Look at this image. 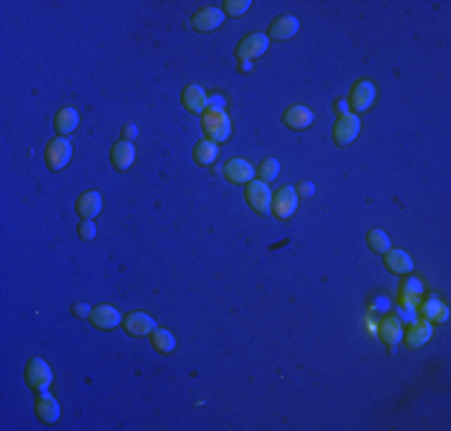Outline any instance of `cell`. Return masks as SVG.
<instances>
[{"mask_svg":"<svg viewBox=\"0 0 451 431\" xmlns=\"http://www.w3.org/2000/svg\"><path fill=\"white\" fill-rule=\"evenodd\" d=\"M202 127L212 142H226L230 137V120L223 110H207L202 120Z\"/></svg>","mask_w":451,"mask_h":431,"instance_id":"1","label":"cell"},{"mask_svg":"<svg viewBox=\"0 0 451 431\" xmlns=\"http://www.w3.org/2000/svg\"><path fill=\"white\" fill-rule=\"evenodd\" d=\"M272 189H269L267 182H262V180H252V182L248 185V189H245V199H248V204L252 207V211L257 213H269L272 211Z\"/></svg>","mask_w":451,"mask_h":431,"instance_id":"2","label":"cell"},{"mask_svg":"<svg viewBox=\"0 0 451 431\" xmlns=\"http://www.w3.org/2000/svg\"><path fill=\"white\" fill-rule=\"evenodd\" d=\"M360 134V118L355 113H343L339 115L337 125H334V142L339 147H348L355 137Z\"/></svg>","mask_w":451,"mask_h":431,"instance_id":"3","label":"cell"},{"mask_svg":"<svg viewBox=\"0 0 451 431\" xmlns=\"http://www.w3.org/2000/svg\"><path fill=\"white\" fill-rule=\"evenodd\" d=\"M27 383L34 390H48L53 383V372L41 357H32L27 364Z\"/></svg>","mask_w":451,"mask_h":431,"instance_id":"4","label":"cell"},{"mask_svg":"<svg viewBox=\"0 0 451 431\" xmlns=\"http://www.w3.org/2000/svg\"><path fill=\"white\" fill-rule=\"evenodd\" d=\"M295 209H298V192H295V187H290V185H285V187H281L272 197V211L277 218H281V220L290 218V216L295 213Z\"/></svg>","mask_w":451,"mask_h":431,"instance_id":"5","label":"cell"},{"mask_svg":"<svg viewBox=\"0 0 451 431\" xmlns=\"http://www.w3.org/2000/svg\"><path fill=\"white\" fill-rule=\"evenodd\" d=\"M70 158H72V144H70V139L58 137L46 147V165L51 170H63L70 163Z\"/></svg>","mask_w":451,"mask_h":431,"instance_id":"6","label":"cell"},{"mask_svg":"<svg viewBox=\"0 0 451 431\" xmlns=\"http://www.w3.org/2000/svg\"><path fill=\"white\" fill-rule=\"evenodd\" d=\"M269 51V36H264V34H248V36L243 39V41L238 43V48H235V53H238V58L243 60H252V58H259V55H264Z\"/></svg>","mask_w":451,"mask_h":431,"instance_id":"7","label":"cell"},{"mask_svg":"<svg viewBox=\"0 0 451 431\" xmlns=\"http://www.w3.org/2000/svg\"><path fill=\"white\" fill-rule=\"evenodd\" d=\"M374 94H377V89H374V84L370 82V79H360V82H355L353 89H350V108H353L355 113L368 110L374 101Z\"/></svg>","mask_w":451,"mask_h":431,"instance_id":"8","label":"cell"},{"mask_svg":"<svg viewBox=\"0 0 451 431\" xmlns=\"http://www.w3.org/2000/svg\"><path fill=\"white\" fill-rule=\"evenodd\" d=\"M190 24H192V29H197V32H214V29H219L223 24V10L204 8L192 14Z\"/></svg>","mask_w":451,"mask_h":431,"instance_id":"9","label":"cell"},{"mask_svg":"<svg viewBox=\"0 0 451 431\" xmlns=\"http://www.w3.org/2000/svg\"><path fill=\"white\" fill-rule=\"evenodd\" d=\"M223 173H226V180L233 185H250L254 180V168L248 161H243V158H230V161L226 163Z\"/></svg>","mask_w":451,"mask_h":431,"instance_id":"10","label":"cell"},{"mask_svg":"<svg viewBox=\"0 0 451 431\" xmlns=\"http://www.w3.org/2000/svg\"><path fill=\"white\" fill-rule=\"evenodd\" d=\"M34 412H37V417L41 419V422L53 424V422H58V419H60V405L51 393L41 390V395H39L37 403H34Z\"/></svg>","mask_w":451,"mask_h":431,"instance_id":"11","label":"cell"},{"mask_svg":"<svg viewBox=\"0 0 451 431\" xmlns=\"http://www.w3.org/2000/svg\"><path fill=\"white\" fill-rule=\"evenodd\" d=\"M125 330H128L130 335H134V338H142V335H152V330L157 328V324H154V319L149 317V314L144 312H132L125 317Z\"/></svg>","mask_w":451,"mask_h":431,"instance_id":"12","label":"cell"},{"mask_svg":"<svg viewBox=\"0 0 451 431\" xmlns=\"http://www.w3.org/2000/svg\"><path fill=\"white\" fill-rule=\"evenodd\" d=\"M89 322L97 326V328H101V330H111L120 322H123V319H120L118 309L111 307V304H99V307H94L92 314H89Z\"/></svg>","mask_w":451,"mask_h":431,"instance_id":"13","label":"cell"},{"mask_svg":"<svg viewBox=\"0 0 451 431\" xmlns=\"http://www.w3.org/2000/svg\"><path fill=\"white\" fill-rule=\"evenodd\" d=\"M298 29H300L298 17H293V14H283V17H277L272 22V27H269V39H274V41H285V39L295 36Z\"/></svg>","mask_w":451,"mask_h":431,"instance_id":"14","label":"cell"},{"mask_svg":"<svg viewBox=\"0 0 451 431\" xmlns=\"http://www.w3.org/2000/svg\"><path fill=\"white\" fill-rule=\"evenodd\" d=\"M403 338L408 348H420V345H425L432 338V326H430V322H425V319H418V322L408 326V330H403Z\"/></svg>","mask_w":451,"mask_h":431,"instance_id":"15","label":"cell"},{"mask_svg":"<svg viewBox=\"0 0 451 431\" xmlns=\"http://www.w3.org/2000/svg\"><path fill=\"white\" fill-rule=\"evenodd\" d=\"M384 266L396 275H405L413 271V259L403 249H389V252H384Z\"/></svg>","mask_w":451,"mask_h":431,"instance_id":"16","label":"cell"},{"mask_svg":"<svg viewBox=\"0 0 451 431\" xmlns=\"http://www.w3.org/2000/svg\"><path fill=\"white\" fill-rule=\"evenodd\" d=\"M207 94H204L202 87H197V84H190V87L183 89V106L190 110V113L199 115L207 110Z\"/></svg>","mask_w":451,"mask_h":431,"instance_id":"17","label":"cell"},{"mask_svg":"<svg viewBox=\"0 0 451 431\" xmlns=\"http://www.w3.org/2000/svg\"><path fill=\"white\" fill-rule=\"evenodd\" d=\"M283 123L288 125L290 129H308L310 125L314 123V115H312V110L305 106H290L283 113Z\"/></svg>","mask_w":451,"mask_h":431,"instance_id":"18","label":"cell"},{"mask_svg":"<svg viewBox=\"0 0 451 431\" xmlns=\"http://www.w3.org/2000/svg\"><path fill=\"white\" fill-rule=\"evenodd\" d=\"M379 338L384 340L387 348H396V345L403 340V326L396 317H387L382 324H379Z\"/></svg>","mask_w":451,"mask_h":431,"instance_id":"19","label":"cell"},{"mask_svg":"<svg viewBox=\"0 0 451 431\" xmlns=\"http://www.w3.org/2000/svg\"><path fill=\"white\" fill-rule=\"evenodd\" d=\"M101 207H103V202L99 192H84L82 197L77 199V213L82 216V220H94V216H99Z\"/></svg>","mask_w":451,"mask_h":431,"instance_id":"20","label":"cell"},{"mask_svg":"<svg viewBox=\"0 0 451 431\" xmlns=\"http://www.w3.org/2000/svg\"><path fill=\"white\" fill-rule=\"evenodd\" d=\"M111 161L113 165L118 170H128V168H132V163H134V147H132V142H118L113 147V151H111Z\"/></svg>","mask_w":451,"mask_h":431,"instance_id":"21","label":"cell"},{"mask_svg":"<svg viewBox=\"0 0 451 431\" xmlns=\"http://www.w3.org/2000/svg\"><path fill=\"white\" fill-rule=\"evenodd\" d=\"M420 314H423V319H425V322H430V324H444L449 319L447 304H442L439 299H434V297L420 304Z\"/></svg>","mask_w":451,"mask_h":431,"instance_id":"22","label":"cell"},{"mask_svg":"<svg viewBox=\"0 0 451 431\" xmlns=\"http://www.w3.org/2000/svg\"><path fill=\"white\" fill-rule=\"evenodd\" d=\"M56 129L60 134H72L74 129H77V125H79V115H77V110L74 108H63V110H58V115H56Z\"/></svg>","mask_w":451,"mask_h":431,"instance_id":"23","label":"cell"},{"mask_svg":"<svg viewBox=\"0 0 451 431\" xmlns=\"http://www.w3.org/2000/svg\"><path fill=\"white\" fill-rule=\"evenodd\" d=\"M149 340H152L154 350H159L161 355H170L175 350V338L168 328H154L152 335H149Z\"/></svg>","mask_w":451,"mask_h":431,"instance_id":"24","label":"cell"},{"mask_svg":"<svg viewBox=\"0 0 451 431\" xmlns=\"http://www.w3.org/2000/svg\"><path fill=\"white\" fill-rule=\"evenodd\" d=\"M219 156V149H217V142H212V139H202V142L194 147V161L199 165H212L217 161Z\"/></svg>","mask_w":451,"mask_h":431,"instance_id":"25","label":"cell"},{"mask_svg":"<svg viewBox=\"0 0 451 431\" xmlns=\"http://www.w3.org/2000/svg\"><path fill=\"white\" fill-rule=\"evenodd\" d=\"M368 240H370V247H372V252H377V254H384V252H389V249H392V240H389V235L384 233V230H379V228L370 230Z\"/></svg>","mask_w":451,"mask_h":431,"instance_id":"26","label":"cell"},{"mask_svg":"<svg viewBox=\"0 0 451 431\" xmlns=\"http://www.w3.org/2000/svg\"><path fill=\"white\" fill-rule=\"evenodd\" d=\"M279 170H281V163L277 161V158H264L262 165L257 168V175H259V180L262 182H272V180H277L279 178Z\"/></svg>","mask_w":451,"mask_h":431,"instance_id":"27","label":"cell"},{"mask_svg":"<svg viewBox=\"0 0 451 431\" xmlns=\"http://www.w3.org/2000/svg\"><path fill=\"white\" fill-rule=\"evenodd\" d=\"M250 0H226L223 3V14H228V17H240V14H245L250 10Z\"/></svg>","mask_w":451,"mask_h":431,"instance_id":"28","label":"cell"},{"mask_svg":"<svg viewBox=\"0 0 451 431\" xmlns=\"http://www.w3.org/2000/svg\"><path fill=\"white\" fill-rule=\"evenodd\" d=\"M420 293H423V283H420V280H415V278H405V283H403L405 299H408V302H418Z\"/></svg>","mask_w":451,"mask_h":431,"instance_id":"29","label":"cell"},{"mask_svg":"<svg viewBox=\"0 0 451 431\" xmlns=\"http://www.w3.org/2000/svg\"><path fill=\"white\" fill-rule=\"evenodd\" d=\"M79 238L82 240L97 238V225H94V220H82V225H79Z\"/></svg>","mask_w":451,"mask_h":431,"instance_id":"30","label":"cell"},{"mask_svg":"<svg viewBox=\"0 0 451 431\" xmlns=\"http://www.w3.org/2000/svg\"><path fill=\"white\" fill-rule=\"evenodd\" d=\"M72 312H74V317H79V319H84V317H89V314H92V307H89V304H74L72 307Z\"/></svg>","mask_w":451,"mask_h":431,"instance_id":"31","label":"cell"},{"mask_svg":"<svg viewBox=\"0 0 451 431\" xmlns=\"http://www.w3.org/2000/svg\"><path fill=\"white\" fill-rule=\"evenodd\" d=\"M295 192H298L300 197H312V194H314V187H312V182H300V187L295 189Z\"/></svg>","mask_w":451,"mask_h":431,"instance_id":"32","label":"cell"},{"mask_svg":"<svg viewBox=\"0 0 451 431\" xmlns=\"http://www.w3.org/2000/svg\"><path fill=\"white\" fill-rule=\"evenodd\" d=\"M134 137H137V127H134V125H128V127L123 129V139L125 142H132Z\"/></svg>","mask_w":451,"mask_h":431,"instance_id":"33","label":"cell"},{"mask_svg":"<svg viewBox=\"0 0 451 431\" xmlns=\"http://www.w3.org/2000/svg\"><path fill=\"white\" fill-rule=\"evenodd\" d=\"M334 110L343 115V113H345V103H343V101H337V103H334Z\"/></svg>","mask_w":451,"mask_h":431,"instance_id":"34","label":"cell"},{"mask_svg":"<svg viewBox=\"0 0 451 431\" xmlns=\"http://www.w3.org/2000/svg\"><path fill=\"white\" fill-rule=\"evenodd\" d=\"M240 70H243V72H248V70H250V63H248V60H245V63H240Z\"/></svg>","mask_w":451,"mask_h":431,"instance_id":"35","label":"cell"}]
</instances>
